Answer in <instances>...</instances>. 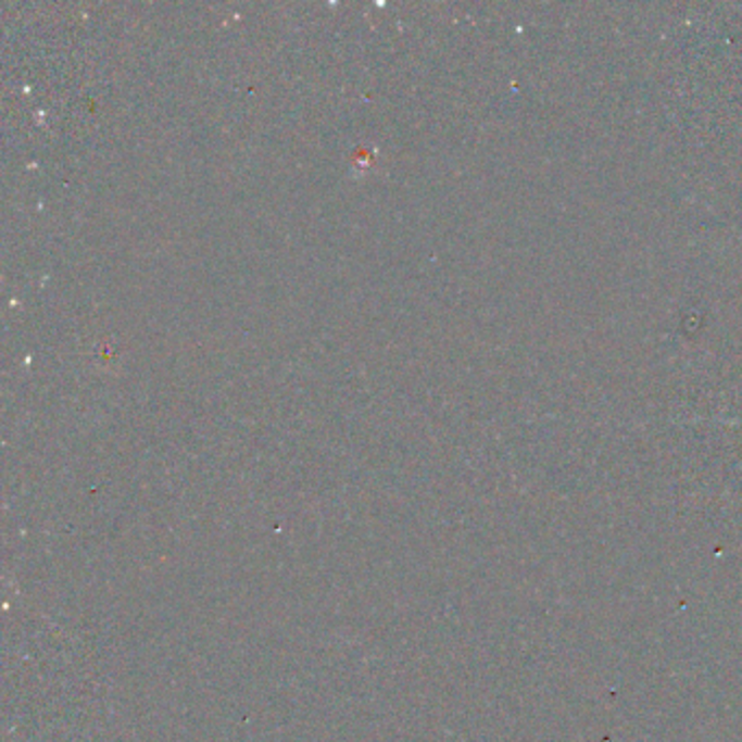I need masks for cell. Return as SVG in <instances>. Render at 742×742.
Segmentation results:
<instances>
[]
</instances>
